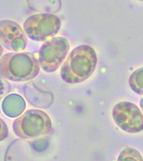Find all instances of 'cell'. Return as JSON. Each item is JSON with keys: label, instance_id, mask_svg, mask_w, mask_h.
<instances>
[{"label": "cell", "instance_id": "5", "mask_svg": "<svg viewBox=\"0 0 143 161\" xmlns=\"http://www.w3.org/2000/svg\"><path fill=\"white\" fill-rule=\"evenodd\" d=\"M69 50V42L64 37H53L46 41L39 51V63L46 72L59 69Z\"/></svg>", "mask_w": 143, "mask_h": 161}, {"label": "cell", "instance_id": "8", "mask_svg": "<svg viewBox=\"0 0 143 161\" xmlns=\"http://www.w3.org/2000/svg\"><path fill=\"white\" fill-rule=\"evenodd\" d=\"M26 108V103L19 94L13 93L8 95L2 103V109L10 118H15L23 114Z\"/></svg>", "mask_w": 143, "mask_h": 161}, {"label": "cell", "instance_id": "12", "mask_svg": "<svg viewBox=\"0 0 143 161\" xmlns=\"http://www.w3.org/2000/svg\"><path fill=\"white\" fill-rule=\"evenodd\" d=\"M8 135H9V129L7 124L3 119L0 118V142H3V140H5Z\"/></svg>", "mask_w": 143, "mask_h": 161}, {"label": "cell", "instance_id": "2", "mask_svg": "<svg viewBox=\"0 0 143 161\" xmlns=\"http://www.w3.org/2000/svg\"><path fill=\"white\" fill-rule=\"evenodd\" d=\"M39 63L31 53H7L0 58V75L14 82L34 79L39 72Z\"/></svg>", "mask_w": 143, "mask_h": 161}, {"label": "cell", "instance_id": "7", "mask_svg": "<svg viewBox=\"0 0 143 161\" xmlns=\"http://www.w3.org/2000/svg\"><path fill=\"white\" fill-rule=\"evenodd\" d=\"M0 42L7 49L21 52L26 48L28 40L18 23L10 20L0 21Z\"/></svg>", "mask_w": 143, "mask_h": 161}, {"label": "cell", "instance_id": "14", "mask_svg": "<svg viewBox=\"0 0 143 161\" xmlns=\"http://www.w3.org/2000/svg\"><path fill=\"white\" fill-rule=\"evenodd\" d=\"M140 108H141V109H142V111H143V97H141L140 100Z\"/></svg>", "mask_w": 143, "mask_h": 161}, {"label": "cell", "instance_id": "3", "mask_svg": "<svg viewBox=\"0 0 143 161\" xmlns=\"http://www.w3.org/2000/svg\"><path fill=\"white\" fill-rule=\"evenodd\" d=\"M52 129L51 118L40 109H29L13 122V131L22 139H33L48 135Z\"/></svg>", "mask_w": 143, "mask_h": 161}, {"label": "cell", "instance_id": "6", "mask_svg": "<svg viewBox=\"0 0 143 161\" xmlns=\"http://www.w3.org/2000/svg\"><path fill=\"white\" fill-rule=\"evenodd\" d=\"M112 118L115 123L126 133L136 134L143 130V114L133 103H117L112 109Z\"/></svg>", "mask_w": 143, "mask_h": 161}, {"label": "cell", "instance_id": "4", "mask_svg": "<svg viewBox=\"0 0 143 161\" xmlns=\"http://www.w3.org/2000/svg\"><path fill=\"white\" fill-rule=\"evenodd\" d=\"M61 28V20L54 14H34L27 18L23 29L28 38L36 42L55 36Z\"/></svg>", "mask_w": 143, "mask_h": 161}, {"label": "cell", "instance_id": "15", "mask_svg": "<svg viewBox=\"0 0 143 161\" xmlns=\"http://www.w3.org/2000/svg\"><path fill=\"white\" fill-rule=\"evenodd\" d=\"M3 47L1 46V44H0V57H1V55L3 54Z\"/></svg>", "mask_w": 143, "mask_h": 161}, {"label": "cell", "instance_id": "10", "mask_svg": "<svg viewBox=\"0 0 143 161\" xmlns=\"http://www.w3.org/2000/svg\"><path fill=\"white\" fill-rule=\"evenodd\" d=\"M129 85L134 92L143 95V67L138 68L130 75Z\"/></svg>", "mask_w": 143, "mask_h": 161}, {"label": "cell", "instance_id": "13", "mask_svg": "<svg viewBox=\"0 0 143 161\" xmlns=\"http://www.w3.org/2000/svg\"><path fill=\"white\" fill-rule=\"evenodd\" d=\"M10 85L5 80H3L0 75V98H2L3 96L10 92Z\"/></svg>", "mask_w": 143, "mask_h": 161}, {"label": "cell", "instance_id": "16", "mask_svg": "<svg viewBox=\"0 0 143 161\" xmlns=\"http://www.w3.org/2000/svg\"><path fill=\"white\" fill-rule=\"evenodd\" d=\"M140 1H143V0H140Z\"/></svg>", "mask_w": 143, "mask_h": 161}, {"label": "cell", "instance_id": "11", "mask_svg": "<svg viewBox=\"0 0 143 161\" xmlns=\"http://www.w3.org/2000/svg\"><path fill=\"white\" fill-rule=\"evenodd\" d=\"M117 161H143V158L136 149L127 147L121 152Z\"/></svg>", "mask_w": 143, "mask_h": 161}, {"label": "cell", "instance_id": "9", "mask_svg": "<svg viewBox=\"0 0 143 161\" xmlns=\"http://www.w3.org/2000/svg\"><path fill=\"white\" fill-rule=\"evenodd\" d=\"M22 143L19 141L13 142L8 148L4 157V161H28L26 158V153L23 151V146L21 149Z\"/></svg>", "mask_w": 143, "mask_h": 161}, {"label": "cell", "instance_id": "1", "mask_svg": "<svg viewBox=\"0 0 143 161\" xmlns=\"http://www.w3.org/2000/svg\"><path fill=\"white\" fill-rule=\"evenodd\" d=\"M97 62L95 50L88 45H80L72 50L61 66V78L68 84L84 82L94 73Z\"/></svg>", "mask_w": 143, "mask_h": 161}]
</instances>
